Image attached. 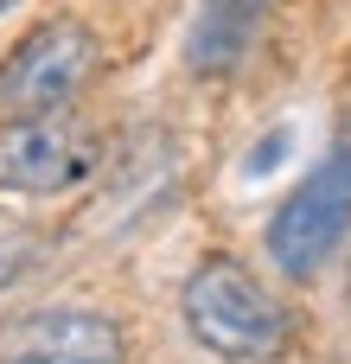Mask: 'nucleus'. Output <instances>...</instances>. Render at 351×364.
I'll return each instance as SVG.
<instances>
[{"mask_svg": "<svg viewBox=\"0 0 351 364\" xmlns=\"http://www.w3.org/2000/svg\"><path fill=\"white\" fill-rule=\"evenodd\" d=\"M179 320L192 333L198 352L224 364H281L301 346V320L294 307L249 275V262L237 256H198L185 288H179Z\"/></svg>", "mask_w": 351, "mask_h": 364, "instance_id": "1", "label": "nucleus"}, {"mask_svg": "<svg viewBox=\"0 0 351 364\" xmlns=\"http://www.w3.org/2000/svg\"><path fill=\"white\" fill-rule=\"evenodd\" d=\"M351 237V122L345 134L313 160V173L275 205L262 243L288 282H313Z\"/></svg>", "mask_w": 351, "mask_h": 364, "instance_id": "2", "label": "nucleus"}, {"mask_svg": "<svg viewBox=\"0 0 351 364\" xmlns=\"http://www.w3.org/2000/svg\"><path fill=\"white\" fill-rule=\"evenodd\" d=\"M102 70V45L83 19H45L0 58V115H58Z\"/></svg>", "mask_w": 351, "mask_h": 364, "instance_id": "3", "label": "nucleus"}, {"mask_svg": "<svg viewBox=\"0 0 351 364\" xmlns=\"http://www.w3.org/2000/svg\"><path fill=\"white\" fill-rule=\"evenodd\" d=\"M102 173V134L90 122L58 115H19L0 122V192L19 198H64Z\"/></svg>", "mask_w": 351, "mask_h": 364, "instance_id": "4", "label": "nucleus"}, {"mask_svg": "<svg viewBox=\"0 0 351 364\" xmlns=\"http://www.w3.org/2000/svg\"><path fill=\"white\" fill-rule=\"evenodd\" d=\"M0 364H128V339L109 314L51 301L0 326Z\"/></svg>", "mask_w": 351, "mask_h": 364, "instance_id": "5", "label": "nucleus"}, {"mask_svg": "<svg viewBox=\"0 0 351 364\" xmlns=\"http://www.w3.org/2000/svg\"><path fill=\"white\" fill-rule=\"evenodd\" d=\"M269 19V0H205L198 6V26H192V45H185V64L198 77H230L249 51V38L262 32Z\"/></svg>", "mask_w": 351, "mask_h": 364, "instance_id": "6", "label": "nucleus"}, {"mask_svg": "<svg viewBox=\"0 0 351 364\" xmlns=\"http://www.w3.org/2000/svg\"><path fill=\"white\" fill-rule=\"evenodd\" d=\"M281 160H288V128H269V134L243 154V179H269Z\"/></svg>", "mask_w": 351, "mask_h": 364, "instance_id": "7", "label": "nucleus"}, {"mask_svg": "<svg viewBox=\"0 0 351 364\" xmlns=\"http://www.w3.org/2000/svg\"><path fill=\"white\" fill-rule=\"evenodd\" d=\"M32 256H38V243H32L26 230H0V288H13Z\"/></svg>", "mask_w": 351, "mask_h": 364, "instance_id": "8", "label": "nucleus"}, {"mask_svg": "<svg viewBox=\"0 0 351 364\" xmlns=\"http://www.w3.org/2000/svg\"><path fill=\"white\" fill-rule=\"evenodd\" d=\"M13 6H19V0H0V19H6V13H13Z\"/></svg>", "mask_w": 351, "mask_h": 364, "instance_id": "9", "label": "nucleus"}]
</instances>
